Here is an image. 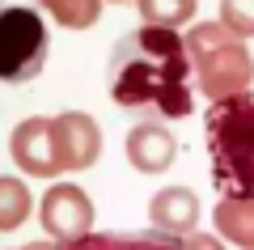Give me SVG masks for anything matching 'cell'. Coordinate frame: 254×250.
<instances>
[{
    "label": "cell",
    "instance_id": "6da1fadb",
    "mask_svg": "<svg viewBox=\"0 0 254 250\" xmlns=\"http://www.w3.org/2000/svg\"><path fill=\"white\" fill-rule=\"evenodd\" d=\"M190 77H195V64H190L187 38L165 26H136L115 43L106 64L110 102L140 123L187 119L195 110Z\"/></svg>",
    "mask_w": 254,
    "mask_h": 250
},
{
    "label": "cell",
    "instance_id": "7a4b0ae2",
    "mask_svg": "<svg viewBox=\"0 0 254 250\" xmlns=\"http://www.w3.org/2000/svg\"><path fill=\"white\" fill-rule=\"evenodd\" d=\"M203 149L220 195L254 199V93H237L203 110Z\"/></svg>",
    "mask_w": 254,
    "mask_h": 250
},
{
    "label": "cell",
    "instance_id": "3957f363",
    "mask_svg": "<svg viewBox=\"0 0 254 250\" xmlns=\"http://www.w3.org/2000/svg\"><path fill=\"white\" fill-rule=\"evenodd\" d=\"M187 51L195 64V85L199 93L212 102L237 98V93H250L254 81V55L246 47L242 34L225 26V21H199V26L187 30Z\"/></svg>",
    "mask_w": 254,
    "mask_h": 250
},
{
    "label": "cell",
    "instance_id": "277c9868",
    "mask_svg": "<svg viewBox=\"0 0 254 250\" xmlns=\"http://www.w3.org/2000/svg\"><path fill=\"white\" fill-rule=\"evenodd\" d=\"M0 30H4V81L9 85H26L43 72L47 64V26L34 9H4L0 13Z\"/></svg>",
    "mask_w": 254,
    "mask_h": 250
},
{
    "label": "cell",
    "instance_id": "5b68a950",
    "mask_svg": "<svg viewBox=\"0 0 254 250\" xmlns=\"http://www.w3.org/2000/svg\"><path fill=\"white\" fill-rule=\"evenodd\" d=\"M38 221L51 242H76L93 233V204L76 182H55L38 204Z\"/></svg>",
    "mask_w": 254,
    "mask_h": 250
},
{
    "label": "cell",
    "instance_id": "8992f818",
    "mask_svg": "<svg viewBox=\"0 0 254 250\" xmlns=\"http://www.w3.org/2000/svg\"><path fill=\"white\" fill-rule=\"evenodd\" d=\"M51 136H55V157L60 170H89L93 161L102 157V127L93 115L85 110H64L51 119Z\"/></svg>",
    "mask_w": 254,
    "mask_h": 250
},
{
    "label": "cell",
    "instance_id": "52a82bcc",
    "mask_svg": "<svg viewBox=\"0 0 254 250\" xmlns=\"http://www.w3.org/2000/svg\"><path fill=\"white\" fill-rule=\"evenodd\" d=\"M9 153L26 174L34 178H55L60 170V157H55V136H51V119L34 115V119H21L9 136Z\"/></svg>",
    "mask_w": 254,
    "mask_h": 250
},
{
    "label": "cell",
    "instance_id": "ba28073f",
    "mask_svg": "<svg viewBox=\"0 0 254 250\" xmlns=\"http://www.w3.org/2000/svg\"><path fill=\"white\" fill-rule=\"evenodd\" d=\"M123 149H127V161L140 174H165L174 166V157H178V136L165 123H131Z\"/></svg>",
    "mask_w": 254,
    "mask_h": 250
},
{
    "label": "cell",
    "instance_id": "9c48e42d",
    "mask_svg": "<svg viewBox=\"0 0 254 250\" xmlns=\"http://www.w3.org/2000/svg\"><path fill=\"white\" fill-rule=\"evenodd\" d=\"M148 221H153V229L187 238L199 225V199H195L190 187H161L153 195V204H148Z\"/></svg>",
    "mask_w": 254,
    "mask_h": 250
},
{
    "label": "cell",
    "instance_id": "30bf717a",
    "mask_svg": "<svg viewBox=\"0 0 254 250\" xmlns=\"http://www.w3.org/2000/svg\"><path fill=\"white\" fill-rule=\"evenodd\" d=\"M60 250H182V238L165 229L148 233H89L76 242H60Z\"/></svg>",
    "mask_w": 254,
    "mask_h": 250
},
{
    "label": "cell",
    "instance_id": "8fae6325",
    "mask_svg": "<svg viewBox=\"0 0 254 250\" xmlns=\"http://www.w3.org/2000/svg\"><path fill=\"white\" fill-rule=\"evenodd\" d=\"M212 225L225 242H233L237 250H254V199H233L220 195V204L212 208Z\"/></svg>",
    "mask_w": 254,
    "mask_h": 250
},
{
    "label": "cell",
    "instance_id": "7c38bea8",
    "mask_svg": "<svg viewBox=\"0 0 254 250\" xmlns=\"http://www.w3.org/2000/svg\"><path fill=\"white\" fill-rule=\"evenodd\" d=\"M38 9L51 13V21L64 30H89L102 17V0H38Z\"/></svg>",
    "mask_w": 254,
    "mask_h": 250
},
{
    "label": "cell",
    "instance_id": "4fadbf2b",
    "mask_svg": "<svg viewBox=\"0 0 254 250\" xmlns=\"http://www.w3.org/2000/svg\"><path fill=\"white\" fill-rule=\"evenodd\" d=\"M144 26H165V30H178L187 21H195V9L199 0H136Z\"/></svg>",
    "mask_w": 254,
    "mask_h": 250
},
{
    "label": "cell",
    "instance_id": "5bb4252c",
    "mask_svg": "<svg viewBox=\"0 0 254 250\" xmlns=\"http://www.w3.org/2000/svg\"><path fill=\"white\" fill-rule=\"evenodd\" d=\"M30 216V191L21 178H0V233L21 229V221Z\"/></svg>",
    "mask_w": 254,
    "mask_h": 250
},
{
    "label": "cell",
    "instance_id": "9a60e30c",
    "mask_svg": "<svg viewBox=\"0 0 254 250\" xmlns=\"http://www.w3.org/2000/svg\"><path fill=\"white\" fill-rule=\"evenodd\" d=\"M220 21L233 34L254 38V0H220Z\"/></svg>",
    "mask_w": 254,
    "mask_h": 250
},
{
    "label": "cell",
    "instance_id": "2e32d148",
    "mask_svg": "<svg viewBox=\"0 0 254 250\" xmlns=\"http://www.w3.org/2000/svg\"><path fill=\"white\" fill-rule=\"evenodd\" d=\"M182 250H225V238L220 233H187Z\"/></svg>",
    "mask_w": 254,
    "mask_h": 250
},
{
    "label": "cell",
    "instance_id": "e0dca14e",
    "mask_svg": "<svg viewBox=\"0 0 254 250\" xmlns=\"http://www.w3.org/2000/svg\"><path fill=\"white\" fill-rule=\"evenodd\" d=\"M17 250H60V242H30V246H17Z\"/></svg>",
    "mask_w": 254,
    "mask_h": 250
},
{
    "label": "cell",
    "instance_id": "ac0fdd59",
    "mask_svg": "<svg viewBox=\"0 0 254 250\" xmlns=\"http://www.w3.org/2000/svg\"><path fill=\"white\" fill-rule=\"evenodd\" d=\"M106 4H131V0H106Z\"/></svg>",
    "mask_w": 254,
    "mask_h": 250
}]
</instances>
